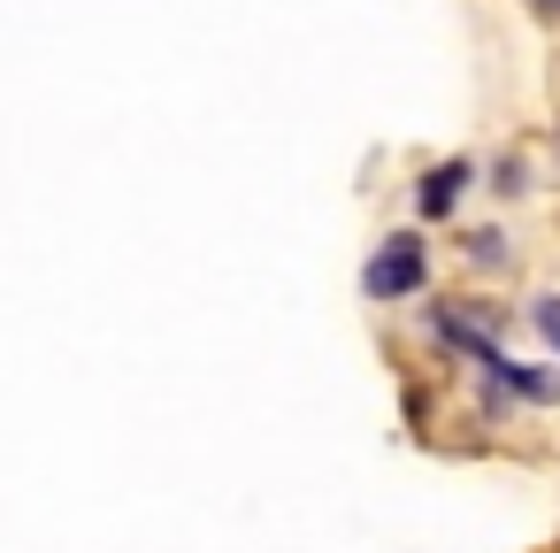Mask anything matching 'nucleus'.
<instances>
[{
    "label": "nucleus",
    "instance_id": "1",
    "mask_svg": "<svg viewBox=\"0 0 560 553\" xmlns=\"http://www.w3.org/2000/svg\"><path fill=\"white\" fill-rule=\"evenodd\" d=\"M361 285H369V300H407V292H422L430 285V246L422 239H384L376 254H369V269H361Z\"/></svg>",
    "mask_w": 560,
    "mask_h": 553
},
{
    "label": "nucleus",
    "instance_id": "2",
    "mask_svg": "<svg viewBox=\"0 0 560 553\" xmlns=\"http://www.w3.org/2000/svg\"><path fill=\"white\" fill-rule=\"evenodd\" d=\"M460 193H468V162H445V170H430V177L415 185V208H422V216L438 223V216H445V208H453Z\"/></svg>",
    "mask_w": 560,
    "mask_h": 553
},
{
    "label": "nucleus",
    "instance_id": "3",
    "mask_svg": "<svg viewBox=\"0 0 560 553\" xmlns=\"http://www.w3.org/2000/svg\"><path fill=\"white\" fill-rule=\"evenodd\" d=\"M468 262H491V269H499V262H506V239H499V231H476V239H468Z\"/></svg>",
    "mask_w": 560,
    "mask_h": 553
},
{
    "label": "nucleus",
    "instance_id": "4",
    "mask_svg": "<svg viewBox=\"0 0 560 553\" xmlns=\"http://www.w3.org/2000/svg\"><path fill=\"white\" fill-rule=\"evenodd\" d=\"M537 331H545V338L560 346V300H537Z\"/></svg>",
    "mask_w": 560,
    "mask_h": 553
},
{
    "label": "nucleus",
    "instance_id": "5",
    "mask_svg": "<svg viewBox=\"0 0 560 553\" xmlns=\"http://www.w3.org/2000/svg\"><path fill=\"white\" fill-rule=\"evenodd\" d=\"M529 9H545V16H560V0H529Z\"/></svg>",
    "mask_w": 560,
    "mask_h": 553
}]
</instances>
